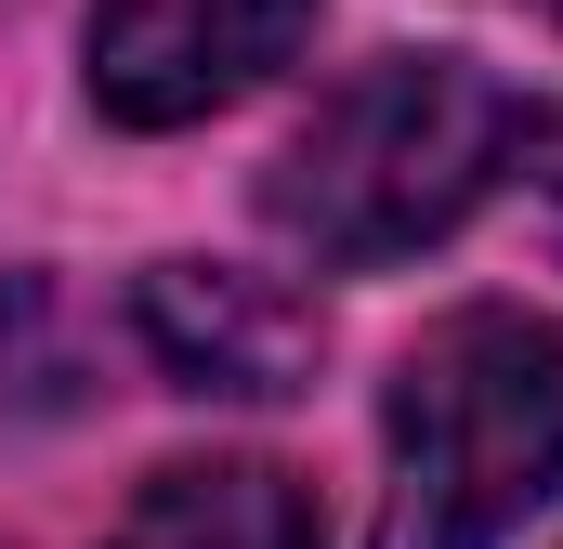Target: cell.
I'll list each match as a JSON object with an SVG mask.
<instances>
[{
    "label": "cell",
    "mask_w": 563,
    "mask_h": 549,
    "mask_svg": "<svg viewBox=\"0 0 563 549\" xmlns=\"http://www.w3.org/2000/svg\"><path fill=\"white\" fill-rule=\"evenodd\" d=\"M511 132H525V92L472 53H380L354 66L288 157L263 170V223H276L301 262H407L432 236L472 223V197L511 170Z\"/></svg>",
    "instance_id": "6da1fadb"
},
{
    "label": "cell",
    "mask_w": 563,
    "mask_h": 549,
    "mask_svg": "<svg viewBox=\"0 0 563 549\" xmlns=\"http://www.w3.org/2000/svg\"><path fill=\"white\" fill-rule=\"evenodd\" d=\"M563 484V327L525 301H459L380 393V524L367 549H498Z\"/></svg>",
    "instance_id": "7a4b0ae2"
},
{
    "label": "cell",
    "mask_w": 563,
    "mask_h": 549,
    "mask_svg": "<svg viewBox=\"0 0 563 549\" xmlns=\"http://www.w3.org/2000/svg\"><path fill=\"white\" fill-rule=\"evenodd\" d=\"M314 0H92V105L119 132H184L263 92L301 53Z\"/></svg>",
    "instance_id": "3957f363"
},
{
    "label": "cell",
    "mask_w": 563,
    "mask_h": 549,
    "mask_svg": "<svg viewBox=\"0 0 563 549\" xmlns=\"http://www.w3.org/2000/svg\"><path fill=\"white\" fill-rule=\"evenodd\" d=\"M132 327H144V354L170 367V393L276 406V393L314 380V301H288L276 274H236V262H157Z\"/></svg>",
    "instance_id": "277c9868"
},
{
    "label": "cell",
    "mask_w": 563,
    "mask_h": 549,
    "mask_svg": "<svg viewBox=\"0 0 563 549\" xmlns=\"http://www.w3.org/2000/svg\"><path fill=\"white\" fill-rule=\"evenodd\" d=\"M106 549H314V497L276 458H184L119 511Z\"/></svg>",
    "instance_id": "5b68a950"
},
{
    "label": "cell",
    "mask_w": 563,
    "mask_h": 549,
    "mask_svg": "<svg viewBox=\"0 0 563 549\" xmlns=\"http://www.w3.org/2000/svg\"><path fill=\"white\" fill-rule=\"evenodd\" d=\"M525 210H538V249L563 262V105H525V132H511V170H498Z\"/></svg>",
    "instance_id": "8992f818"
},
{
    "label": "cell",
    "mask_w": 563,
    "mask_h": 549,
    "mask_svg": "<svg viewBox=\"0 0 563 549\" xmlns=\"http://www.w3.org/2000/svg\"><path fill=\"white\" fill-rule=\"evenodd\" d=\"M538 13H563V0H538Z\"/></svg>",
    "instance_id": "52a82bcc"
}]
</instances>
